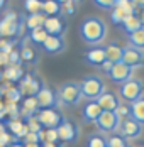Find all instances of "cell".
Here are the masks:
<instances>
[{
    "mask_svg": "<svg viewBox=\"0 0 144 147\" xmlns=\"http://www.w3.org/2000/svg\"><path fill=\"white\" fill-rule=\"evenodd\" d=\"M80 36L86 44L90 46L100 44L107 36V24L100 17H95V15L86 17L80 24Z\"/></svg>",
    "mask_w": 144,
    "mask_h": 147,
    "instance_id": "1",
    "label": "cell"
},
{
    "mask_svg": "<svg viewBox=\"0 0 144 147\" xmlns=\"http://www.w3.org/2000/svg\"><path fill=\"white\" fill-rule=\"evenodd\" d=\"M80 90H82V96H85L88 102H95L105 91V85L98 76L90 74V76H85L83 81L80 83Z\"/></svg>",
    "mask_w": 144,
    "mask_h": 147,
    "instance_id": "2",
    "label": "cell"
},
{
    "mask_svg": "<svg viewBox=\"0 0 144 147\" xmlns=\"http://www.w3.org/2000/svg\"><path fill=\"white\" fill-rule=\"evenodd\" d=\"M20 32H24V26L19 24V15L15 12H7L0 19V37L2 39H12Z\"/></svg>",
    "mask_w": 144,
    "mask_h": 147,
    "instance_id": "3",
    "label": "cell"
},
{
    "mask_svg": "<svg viewBox=\"0 0 144 147\" xmlns=\"http://www.w3.org/2000/svg\"><path fill=\"white\" fill-rule=\"evenodd\" d=\"M58 100L59 103H65V105H78L80 100H82V90H80V85L78 83H73V81H68L65 85H61L56 91Z\"/></svg>",
    "mask_w": 144,
    "mask_h": 147,
    "instance_id": "4",
    "label": "cell"
},
{
    "mask_svg": "<svg viewBox=\"0 0 144 147\" xmlns=\"http://www.w3.org/2000/svg\"><path fill=\"white\" fill-rule=\"evenodd\" d=\"M120 96L124 98V100H127L129 103H134L137 102L139 98H143L144 96V85L141 80H129V81H126V83H122L120 85Z\"/></svg>",
    "mask_w": 144,
    "mask_h": 147,
    "instance_id": "5",
    "label": "cell"
},
{
    "mask_svg": "<svg viewBox=\"0 0 144 147\" xmlns=\"http://www.w3.org/2000/svg\"><path fill=\"white\" fill-rule=\"evenodd\" d=\"M43 86H44V83L37 78V76H34L32 73L24 74L22 80L19 81V91H20L22 95H26V96H36V95L41 91Z\"/></svg>",
    "mask_w": 144,
    "mask_h": 147,
    "instance_id": "6",
    "label": "cell"
},
{
    "mask_svg": "<svg viewBox=\"0 0 144 147\" xmlns=\"http://www.w3.org/2000/svg\"><path fill=\"white\" fill-rule=\"evenodd\" d=\"M95 125L100 132H115L120 127V118L117 117L115 112H103L102 110L100 117L97 118Z\"/></svg>",
    "mask_w": 144,
    "mask_h": 147,
    "instance_id": "7",
    "label": "cell"
},
{
    "mask_svg": "<svg viewBox=\"0 0 144 147\" xmlns=\"http://www.w3.org/2000/svg\"><path fill=\"white\" fill-rule=\"evenodd\" d=\"M36 100L39 105V110H48V108H56L59 100H58V95L54 90H51L49 86L44 85L41 91L36 95Z\"/></svg>",
    "mask_w": 144,
    "mask_h": 147,
    "instance_id": "8",
    "label": "cell"
},
{
    "mask_svg": "<svg viewBox=\"0 0 144 147\" xmlns=\"http://www.w3.org/2000/svg\"><path fill=\"white\" fill-rule=\"evenodd\" d=\"M36 117L39 120V123L43 125V129H58V125L63 122L61 115L58 113L56 108H48V110H39L36 113Z\"/></svg>",
    "mask_w": 144,
    "mask_h": 147,
    "instance_id": "9",
    "label": "cell"
},
{
    "mask_svg": "<svg viewBox=\"0 0 144 147\" xmlns=\"http://www.w3.org/2000/svg\"><path fill=\"white\" fill-rule=\"evenodd\" d=\"M132 73H134V68H130V66L124 64V63H115L114 66H112V69H110V73H109V78H110L114 83L122 85V83L132 80V78H130Z\"/></svg>",
    "mask_w": 144,
    "mask_h": 147,
    "instance_id": "10",
    "label": "cell"
},
{
    "mask_svg": "<svg viewBox=\"0 0 144 147\" xmlns=\"http://www.w3.org/2000/svg\"><path fill=\"white\" fill-rule=\"evenodd\" d=\"M119 132H120V135L124 139H137L141 135V132H143V125L139 122H136L132 117H129L120 122Z\"/></svg>",
    "mask_w": 144,
    "mask_h": 147,
    "instance_id": "11",
    "label": "cell"
},
{
    "mask_svg": "<svg viewBox=\"0 0 144 147\" xmlns=\"http://www.w3.org/2000/svg\"><path fill=\"white\" fill-rule=\"evenodd\" d=\"M56 132H58V137H59L61 142H73V140L78 139V127L75 123H71L70 120H65V118L58 125Z\"/></svg>",
    "mask_w": 144,
    "mask_h": 147,
    "instance_id": "12",
    "label": "cell"
},
{
    "mask_svg": "<svg viewBox=\"0 0 144 147\" xmlns=\"http://www.w3.org/2000/svg\"><path fill=\"white\" fill-rule=\"evenodd\" d=\"M124 49V54H122V63L124 64H127L130 68H137V66H141L144 61V53L141 49H136V47H132V46H126V47H122Z\"/></svg>",
    "mask_w": 144,
    "mask_h": 147,
    "instance_id": "13",
    "label": "cell"
},
{
    "mask_svg": "<svg viewBox=\"0 0 144 147\" xmlns=\"http://www.w3.org/2000/svg\"><path fill=\"white\" fill-rule=\"evenodd\" d=\"M44 30H46L49 36L61 37V36L66 32V22H65V19H61V17H48L46 22H44Z\"/></svg>",
    "mask_w": 144,
    "mask_h": 147,
    "instance_id": "14",
    "label": "cell"
},
{
    "mask_svg": "<svg viewBox=\"0 0 144 147\" xmlns=\"http://www.w3.org/2000/svg\"><path fill=\"white\" fill-rule=\"evenodd\" d=\"M5 125H7V130H9V134H10L12 137H15L17 140H22V139H24V137L29 134L27 123H26V120H22V118H17V120H9Z\"/></svg>",
    "mask_w": 144,
    "mask_h": 147,
    "instance_id": "15",
    "label": "cell"
},
{
    "mask_svg": "<svg viewBox=\"0 0 144 147\" xmlns=\"http://www.w3.org/2000/svg\"><path fill=\"white\" fill-rule=\"evenodd\" d=\"M95 102L98 103V107H100L103 112H115L119 108V105H120L119 98L115 96L112 91H103Z\"/></svg>",
    "mask_w": 144,
    "mask_h": 147,
    "instance_id": "16",
    "label": "cell"
},
{
    "mask_svg": "<svg viewBox=\"0 0 144 147\" xmlns=\"http://www.w3.org/2000/svg\"><path fill=\"white\" fill-rule=\"evenodd\" d=\"M136 14V9L132 7V3L129 5H126V7H119V5H115L114 9H112V14H110V19H112V22H114L115 26H122L124 24V20L130 17V15Z\"/></svg>",
    "mask_w": 144,
    "mask_h": 147,
    "instance_id": "17",
    "label": "cell"
},
{
    "mask_svg": "<svg viewBox=\"0 0 144 147\" xmlns=\"http://www.w3.org/2000/svg\"><path fill=\"white\" fill-rule=\"evenodd\" d=\"M100 113H102V108L98 107L97 102H88L82 110V117H83L85 123H95L97 118L100 117Z\"/></svg>",
    "mask_w": 144,
    "mask_h": 147,
    "instance_id": "18",
    "label": "cell"
},
{
    "mask_svg": "<svg viewBox=\"0 0 144 147\" xmlns=\"http://www.w3.org/2000/svg\"><path fill=\"white\" fill-rule=\"evenodd\" d=\"M37 112H39V105H37L36 96H26L22 100V107H20V117H22V120H26L29 117H34Z\"/></svg>",
    "mask_w": 144,
    "mask_h": 147,
    "instance_id": "19",
    "label": "cell"
},
{
    "mask_svg": "<svg viewBox=\"0 0 144 147\" xmlns=\"http://www.w3.org/2000/svg\"><path fill=\"white\" fill-rule=\"evenodd\" d=\"M44 51L49 53V54H56V53H61L65 49V41L61 37H56V36H48V39L44 41Z\"/></svg>",
    "mask_w": 144,
    "mask_h": 147,
    "instance_id": "20",
    "label": "cell"
},
{
    "mask_svg": "<svg viewBox=\"0 0 144 147\" xmlns=\"http://www.w3.org/2000/svg\"><path fill=\"white\" fill-rule=\"evenodd\" d=\"M107 59L105 56V47H93L85 54V61H88L93 66H102V63Z\"/></svg>",
    "mask_w": 144,
    "mask_h": 147,
    "instance_id": "21",
    "label": "cell"
},
{
    "mask_svg": "<svg viewBox=\"0 0 144 147\" xmlns=\"http://www.w3.org/2000/svg\"><path fill=\"white\" fill-rule=\"evenodd\" d=\"M22 76H24V69H22V66L20 64H9L5 69H3V80H7V81H20L22 80Z\"/></svg>",
    "mask_w": 144,
    "mask_h": 147,
    "instance_id": "22",
    "label": "cell"
},
{
    "mask_svg": "<svg viewBox=\"0 0 144 147\" xmlns=\"http://www.w3.org/2000/svg\"><path fill=\"white\" fill-rule=\"evenodd\" d=\"M122 54H124V49L115 42H110L109 46H105V56L110 63H122Z\"/></svg>",
    "mask_w": 144,
    "mask_h": 147,
    "instance_id": "23",
    "label": "cell"
},
{
    "mask_svg": "<svg viewBox=\"0 0 144 147\" xmlns=\"http://www.w3.org/2000/svg\"><path fill=\"white\" fill-rule=\"evenodd\" d=\"M120 27H122V29L126 30V32H127V36H129V34L136 32V30L143 29V27H144V24L141 22L139 15H137V14H134V15H130V17H127V19L124 20V24H122Z\"/></svg>",
    "mask_w": 144,
    "mask_h": 147,
    "instance_id": "24",
    "label": "cell"
},
{
    "mask_svg": "<svg viewBox=\"0 0 144 147\" xmlns=\"http://www.w3.org/2000/svg\"><path fill=\"white\" fill-rule=\"evenodd\" d=\"M130 117L141 125H144V96L139 98L137 102L130 103Z\"/></svg>",
    "mask_w": 144,
    "mask_h": 147,
    "instance_id": "25",
    "label": "cell"
},
{
    "mask_svg": "<svg viewBox=\"0 0 144 147\" xmlns=\"http://www.w3.org/2000/svg\"><path fill=\"white\" fill-rule=\"evenodd\" d=\"M46 15L41 12V14H32L26 17V27L29 30H34V29H39V27H44V22H46Z\"/></svg>",
    "mask_w": 144,
    "mask_h": 147,
    "instance_id": "26",
    "label": "cell"
},
{
    "mask_svg": "<svg viewBox=\"0 0 144 147\" xmlns=\"http://www.w3.org/2000/svg\"><path fill=\"white\" fill-rule=\"evenodd\" d=\"M43 14L46 17H59L61 15V5L56 0H44L43 2Z\"/></svg>",
    "mask_w": 144,
    "mask_h": 147,
    "instance_id": "27",
    "label": "cell"
},
{
    "mask_svg": "<svg viewBox=\"0 0 144 147\" xmlns=\"http://www.w3.org/2000/svg\"><path fill=\"white\" fill-rule=\"evenodd\" d=\"M127 39H129V46L144 51V27L139 30H136V32H132V34H129Z\"/></svg>",
    "mask_w": 144,
    "mask_h": 147,
    "instance_id": "28",
    "label": "cell"
},
{
    "mask_svg": "<svg viewBox=\"0 0 144 147\" xmlns=\"http://www.w3.org/2000/svg\"><path fill=\"white\" fill-rule=\"evenodd\" d=\"M48 36H49V34L44 30V27H39V29L31 30V34H29V41H31V42H34V44L43 46L44 41L48 39Z\"/></svg>",
    "mask_w": 144,
    "mask_h": 147,
    "instance_id": "29",
    "label": "cell"
},
{
    "mask_svg": "<svg viewBox=\"0 0 144 147\" xmlns=\"http://www.w3.org/2000/svg\"><path fill=\"white\" fill-rule=\"evenodd\" d=\"M43 2L44 0H24V9L27 15L41 14L43 12Z\"/></svg>",
    "mask_w": 144,
    "mask_h": 147,
    "instance_id": "30",
    "label": "cell"
},
{
    "mask_svg": "<svg viewBox=\"0 0 144 147\" xmlns=\"http://www.w3.org/2000/svg\"><path fill=\"white\" fill-rule=\"evenodd\" d=\"M20 59L24 61V63H32V61H36V51L34 49H31L27 46V41H24L22 42V47H20Z\"/></svg>",
    "mask_w": 144,
    "mask_h": 147,
    "instance_id": "31",
    "label": "cell"
},
{
    "mask_svg": "<svg viewBox=\"0 0 144 147\" xmlns=\"http://www.w3.org/2000/svg\"><path fill=\"white\" fill-rule=\"evenodd\" d=\"M14 142H17V139L9 134L7 125H5L3 122H0V144H2V146H12Z\"/></svg>",
    "mask_w": 144,
    "mask_h": 147,
    "instance_id": "32",
    "label": "cell"
},
{
    "mask_svg": "<svg viewBox=\"0 0 144 147\" xmlns=\"http://www.w3.org/2000/svg\"><path fill=\"white\" fill-rule=\"evenodd\" d=\"M39 135H41V144H44V142L56 144L58 140H59L56 129H43V132L39 134Z\"/></svg>",
    "mask_w": 144,
    "mask_h": 147,
    "instance_id": "33",
    "label": "cell"
},
{
    "mask_svg": "<svg viewBox=\"0 0 144 147\" xmlns=\"http://www.w3.org/2000/svg\"><path fill=\"white\" fill-rule=\"evenodd\" d=\"M5 113L9 120H17L20 118V107L17 103H5Z\"/></svg>",
    "mask_w": 144,
    "mask_h": 147,
    "instance_id": "34",
    "label": "cell"
},
{
    "mask_svg": "<svg viewBox=\"0 0 144 147\" xmlns=\"http://www.w3.org/2000/svg\"><path fill=\"white\" fill-rule=\"evenodd\" d=\"M26 123H27V127H29V132H34V134H41L43 132V125L39 123V120H37L36 115H34V117L26 118Z\"/></svg>",
    "mask_w": 144,
    "mask_h": 147,
    "instance_id": "35",
    "label": "cell"
},
{
    "mask_svg": "<svg viewBox=\"0 0 144 147\" xmlns=\"http://www.w3.org/2000/svg\"><path fill=\"white\" fill-rule=\"evenodd\" d=\"M107 147H127V142L122 135H110L107 139Z\"/></svg>",
    "mask_w": 144,
    "mask_h": 147,
    "instance_id": "36",
    "label": "cell"
},
{
    "mask_svg": "<svg viewBox=\"0 0 144 147\" xmlns=\"http://www.w3.org/2000/svg\"><path fill=\"white\" fill-rule=\"evenodd\" d=\"M5 96H7V103H19L22 93L19 91V88H9L7 93H5Z\"/></svg>",
    "mask_w": 144,
    "mask_h": 147,
    "instance_id": "37",
    "label": "cell"
},
{
    "mask_svg": "<svg viewBox=\"0 0 144 147\" xmlns=\"http://www.w3.org/2000/svg\"><path fill=\"white\" fill-rule=\"evenodd\" d=\"M88 147H107V139L102 135H92L88 140Z\"/></svg>",
    "mask_w": 144,
    "mask_h": 147,
    "instance_id": "38",
    "label": "cell"
},
{
    "mask_svg": "<svg viewBox=\"0 0 144 147\" xmlns=\"http://www.w3.org/2000/svg\"><path fill=\"white\" fill-rule=\"evenodd\" d=\"M14 46H15L14 39H0V51H2V53L10 54V53L14 51Z\"/></svg>",
    "mask_w": 144,
    "mask_h": 147,
    "instance_id": "39",
    "label": "cell"
},
{
    "mask_svg": "<svg viewBox=\"0 0 144 147\" xmlns=\"http://www.w3.org/2000/svg\"><path fill=\"white\" fill-rule=\"evenodd\" d=\"M115 113H117V117L120 118V122L122 120H126V118L130 117V105H119V108L115 110Z\"/></svg>",
    "mask_w": 144,
    "mask_h": 147,
    "instance_id": "40",
    "label": "cell"
},
{
    "mask_svg": "<svg viewBox=\"0 0 144 147\" xmlns=\"http://www.w3.org/2000/svg\"><path fill=\"white\" fill-rule=\"evenodd\" d=\"M22 144H41V135L34 132H29L24 139H22Z\"/></svg>",
    "mask_w": 144,
    "mask_h": 147,
    "instance_id": "41",
    "label": "cell"
},
{
    "mask_svg": "<svg viewBox=\"0 0 144 147\" xmlns=\"http://www.w3.org/2000/svg\"><path fill=\"white\" fill-rule=\"evenodd\" d=\"M93 3L103 10H112L115 7V0H93Z\"/></svg>",
    "mask_w": 144,
    "mask_h": 147,
    "instance_id": "42",
    "label": "cell"
},
{
    "mask_svg": "<svg viewBox=\"0 0 144 147\" xmlns=\"http://www.w3.org/2000/svg\"><path fill=\"white\" fill-rule=\"evenodd\" d=\"M20 63H22V59H20V53H19V51H12V53H10V54H9V64H20Z\"/></svg>",
    "mask_w": 144,
    "mask_h": 147,
    "instance_id": "43",
    "label": "cell"
},
{
    "mask_svg": "<svg viewBox=\"0 0 144 147\" xmlns=\"http://www.w3.org/2000/svg\"><path fill=\"white\" fill-rule=\"evenodd\" d=\"M75 5H76V3H75L73 0H70V2H66V3L61 5V10H65L66 15H71L73 12H75Z\"/></svg>",
    "mask_w": 144,
    "mask_h": 147,
    "instance_id": "44",
    "label": "cell"
},
{
    "mask_svg": "<svg viewBox=\"0 0 144 147\" xmlns=\"http://www.w3.org/2000/svg\"><path fill=\"white\" fill-rule=\"evenodd\" d=\"M112 66H114V63H110V61H109V59H105V61H103V63H102V69H103V73H110V69H112Z\"/></svg>",
    "mask_w": 144,
    "mask_h": 147,
    "instance_id": "45",
    "label": "cell"
},
{
    "mask_svg": "<svg viewBox=\"0 0 144 147\" xmlns=\"http://www.w3.org/2000/svg\"><path fill=\"white\" fill-rule=\"evenodd\" d=\"M0 66H9V54L7 53H2L0 51Z\"/></svg>",
    "mask_w": 144,
    "mask_h": 147,
    "instance_id": "46",
    "label": "cell"
},
{
    "mask_svg": "<svg viewBox=\"0 0 144 147\" xmlns=\"http://www.w3.org/2000/svg\"><path fill=\"white\" fill-rule=\"evenodd\" d=\"M129 2L132 3L134 9H141V10L144 9V0H129Z\"/></svg>",
    "mask_w": 144,
    "mask_h": 147,
    "instance_id": "47",
    "label": "cell"
},
{
    "mask_svg": "<svg viewBox=\"0 0 144 147\" xmlns=\"http://www.w3.org/2000/svg\"><path fill=\"white\" fill-rule=\"evenodd\" d=\"M9 147H24V144H22L20 140H17V142H14L12 146H9Z\"/></svg>",
    "mask_w": 144,
    "mask_h": 147,
    "instance_id": "48",
    "label": "cell"
},
{
    "mask_svg": "<svg viewBox=\"0 0 144 147\" xmlns=\"http://www.w3.org/2000/svg\"><path fill=\"white\" fill-rule=\"evenodd\" d=\"M41 147H58L56 144H49V142H44V144H41Z\"/></svg>",
    "mask_w": 144,
    "mask_h": 147,
    "instance_id": "49",
    "label": "cell"
},
{
    "mask_svg": "<svg viewBox=\"0 0 144 147\" xmlns=\"http://www.w3.org/2000/svg\"><path fill=\"white\" fill-rule=\"evenodd\" d=\"M5 117H7V113H5V110H3V112H0V122H2V120H3Z\"/></svg>",
    "mask_w": 144,
    "mask_h": 147,
    "instance_id": "50",
    "label": "cell"
},
{
    "mask_svg": "<svg viewBox=\"0 0 144 147\" xmlns=\"http://www.w3.org/2000/svg\"><path fill=\"white\" fill-rule=\"evenodd\" d=\"M3 7H5V0H0V10H2Z\"/></svg>",
    "mask_w": 144,
    "mask_h": 147,
    "instance_id": "51",
    "label": "cell"
},
{
    "mask_svg": "<svg viewBox=\"0 0 144 147\" xmlns=\"http://www.w3.org/2000/svg\"><path fill=\"white\" fill-rule=\"evenodd\" d=\"M3 110H5V103L0 102V112H3Z\"/></svg>",
    "mask_w": 144,
    "mask_h": 147,
    "instance_id": "52",
    "label": "cell"
},
{
    "mask_svg": "<svg viewBox=\"0 0 144 147\" xmlns=\"http://www.w3.org/2000/svg\"><path fill=\"white\" fill-rule=\"evenodd\" d=\"M58 3H59V5H63V3H66V2H70V0H56Z\"/></svg>",
    "mask_w": 144,
    "mask_h": 147,
    "instance_id": "53",
    "label": "cell"
},
{
    "mask_svg": "<svg viewBox=\"0 0 144 147\" xmlns=\"http://www.w3.org/2000/svg\"><path fill=\"white\" fill-rule=\"evenodd\" d=\"M73 2H75V3H80V2H82V0H73Z\"/></svg>",
    "mask_w": 144,
    "mask_h": 147,
    "instance_id": "54",
    "label": "cell"
},
{
    "mask_svg": "<svg viewBox=\"0 0 144 147\" xmlns=\"http://www.w3.org/2000/svg\"><path fill=\"white\" fill-rule=\"evenodd\" d=\"M0 147H9V146H2V144H0Z\"/></svg>",
    "mask_w": 144,
    "mask_h": 147,
    "instance_id": "55",
    "label": "cell"
}]
</instances>
